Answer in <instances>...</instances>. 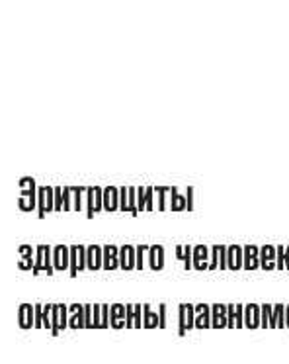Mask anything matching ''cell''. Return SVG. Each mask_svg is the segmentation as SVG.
Segmentation results:
<instances>
[{
  "instance_id": "cell-2",
  "label": "cell",
  "mask_w": 289,
  "mask_h": 364,
  "mask_svg": "<svg viewBox=\"0 0 289 364\" xmlns=\"http://www.w3.org/2000/svg\"><path fill=\"white\" fill-rule=\"evenodd\" d=\"M256 247H246V269H256Z\"/></svg>"
},
{
  "instance_id": "cell-4",
  "label": "cell",
  "mask_w": 289,
  "mask_h": 364,
  "mask_svg": "<svg viewBox=\"0 0 289 364\" xmlns=\"http://www.w3.org/2000/svg\"><path fill=\"white\" fill-rule=\"evenodd\" d=\"M145 311H147V316H145V325H147V327H153L155 323H158V321H156V316L155 314H151L148 306H145Z\"/></svg>"
},
{
  "instance_id": "cell-3",
  "label": "cell",
  "mask_w": 289,
  "mask_h": 364,
  "mask_svg": "<svg viewBox=\"0 0 289 364\" xmlns=\"http://www.w3.org/2000/svg\"><path fill=\"white\" fill-rule=\"evenodd\" d=\"M111 311H114V325H119L117 323V319H119V317L121 316H125V314H121V311H127V308H124V306H119V304H117V306H114V308H111Z\"/></svg>"
},
{
  "instance_id": "cell-1",
  "label": "cell",
  "mask_w": 289,
  "mask_h": 364,
  "mask_svg": "<svg viewBox=\"0 0 289 364\" xmlns=\"http://www.w3.org/2000/svg\"><path fill=\"white\" fill-rule=\"evenodd\" d=\"M116 247H106V269H116Z\"/></svg>"
}]
</instances>
